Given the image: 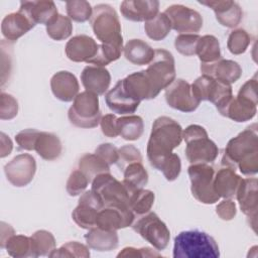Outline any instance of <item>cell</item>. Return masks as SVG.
<instances>
[{
    "mask_svg": "<svg viewBox=\"0 0 258 258\" xmlns=\"http://www.w3.org/2000/svg\"><path fill=\"white\" fill-rule=\"evenodd\" d=\"M222 163L239 170L244 175L258 172V134L257 124L247 127L226 145Z\"/></svg>",
    "mask_w": 258,
    "mask_h": 258,
    "instance_id": "1",
    "label": "cell"
},
{
    "mask_svg": "<svg viewBox=\"0 0 258 258\" xmlns=\"http://www.w3.org/2000/svg\"><path fill=\"white\" fill-rule=\"evenodd\" d=\"M180 124L167 116L155 119L152 124L150 137L147 143V158L152 167L160 170L165 160L173 153L172 150L182 141Z\"/></svg>",
    "mask_w": 258,
    "mask_h": 258,
    "instance_id": "2",
    "label": "cell"
},
{
    "mask_svg": "<svg viewBox=\"0 0 258 258\" xmlns=\"http://www.w3.org/2000/svg\"><path fill=\"white\" fill-rule=\"evenodd\" d=\"M219 256L216 240L206 232L182 231L174 238V258H218Z\"/></svg>",
    "mask_w": 258,
    "mask_h": 258,
    "instance_id": "3",
    "label": "cell"
},
{
    "mask_svg": "<svg viewBox=\"0 0 258 258\" xmlns=\"http://www.w3.org/2000/svg\"><path fill=\"white\" fill-rule=\"evenodd\" d=\"M182 139L186 143L185 155L190 164L211 163L217 158L218 146L209 138L203 126L197 124L187 126L182 131Z\"/></svg>",
    "mask_w": 258,
    "mask_h": 258,
    "instance_id": "4",
    "label": "cell"
},
{
    "mask_svg": "<svg viewBox=\"0 0 258 258\" xmlns=\"http://www.w3.org/2000/svg\"><path fill=\"white\" fill-rule=\"evenodd\" d=\"M93 32L103 44L123 46L121 24L115 9L108 4H98L90 18Z\"/></svg>",
    "mask_w": 258,
    "mask_h": 258,
    "instance_id": "5",
    "label": "cell"
},
{
    "mask_svg": "<svg viewBox=\"0 0 258 258\" xmlns=\"http://www.w3.org/2000/svg\"><path fill=\"white\" fill-rule=\"evenodd\" d=\"M70 122L79 128H95L100 124L102 114L98 95L84 91L78 94L68 112Z\"/></svg>",
    "mask_w": 258,
    "mask_h": 258,
    "instance_id": "6",
    "label": "cell"
},
{
    "mask_svg": "<svg viewBox=\"0 0 258 258\" xmlns=\"http://www.w3.org/2000/svg\"><path fill=\"white\" fill-rule=\"evenodd\" d=\"M192 197L203 204H215L220 200L214 188L215 170L208 163H194L187 168Z\"/></svg>",
    "mask_w": 258,
    "mask_h": 258,
    "instance_id": "7",
    "label": "cell"
},
{
    "mask_svg": "<svg viewBox=\"0 0 258 258\" xmlns=\"http://www.w3.org/2000/svg\"><path fill=\"white\" fill-rule=\"evenodd\" d=\"M133 230L150 243L157 251L164 250L170 239V232L154 212L140 216L132 224Z\"/></svg>",
    "mask_w": 258,
    "mask_h": 258,
    "instance_id": "8",
    "label": "cell"
},
{
    "mask_svg": "<svg viewBox=\"0 0 258 258\" xmlns=\"http://www.w3.org/2000/svg\"><path fill=\"white\" fill-rule=\"evenodd\" d=\"M155 90L160 93L175 80V62L173 55L166 49H155L152 60L145 70Z\"/></svg>",
    "mask_w": 258,
    "mask_h": 258,
    "instance_id": "9",
    "label": "cell"
},
{
    "mask_svg": "<svg viewBox=\"0 0 258 258\" xmlns=\"http://www.w3.org/2000/svg\"><path fill=\"white\" fill-rule=\"evenodd\" d=\"M105 206L126 205L129 202V192L124 183L116 179L110 172L97 175L92 180L91 188Z\"/></svg>",
    "mask_w": 258,
    "mask_h": 258,
    "instance_id": "10",
    "label": "cell"
},
{
    "mask_svg": "<svg viewBox=\"0 0 258 258\" xmlns=\"http://www.w3.org/2000/svg\"><path fill=\"white\" fill-rule=\"evenodd\" d=\"M164 13L169 18L171 28L180 34H197L203 27V17L195 9L181 4L168 6Z\"/></svg>",
    "mask_w": 258,
    "mask_h": 258,
    "instance_id": "11",
    "label": "cell"
},
{
    "mask_svg": "<svg viewBox=\"0 0 258 258\" xmlns=\"http://www.w3.org/2000/svg\"><path fill=\"white\" fill-rule=\"evenodd\" d=\"M165 101L167 105L184 113L194 112L200 105L191 90V85L185 80L176 79L165 89Z\"/></svg>",
    "mask_w": 258,
    "mask_h": 258,
    "instance_id": "12",
    "label": "cell"
},
{
    "mask_svg": "<svg viewBox=\"0 0 258 258\" xmlns=\"http://www.w3.org/2000/svg\"><path fill=\"white\" fill-rule=\"evenodd\" d=\"M4 172L12 185L16 187L26 186L32 181L36 172V161L28 153L16 155L5 164Z\"/></svg>",
    "mask_w": 258,
    "mask_h": 258,
    "instance_id": "13",
    "label": "cell"
},
{
    "mask_svg": "<svg viewBox=\"0 0 258 258\" xmlns=\"http://www.w3.org/2000/svg\"><path fill=\"white\" fill-rule=\"evenodd\" d=\"M103 208L102 200L90 189L81 195L78 206L72 213V218L79 227L90 230L96 226L98 213Z\"/></svg>",
    "mask_w": 258,
    "mask_h": 258,
    "instance_id": "14",
    "label": "cell"
},
{
    "mask_svg": "<svg viewBox=\"0 0 258 258\" xmlns=\"http://www.w3.org/2000/svg\"><path fill=\"white\" fill-rule=\"evenodd\" d=\"M135 220L134 213L126 205L105 206L97 216L96 226L105 230H114L132 226Z\"/></svg>",
    "mask_w": 258,
    "mask_h": 258,
    "instance_id": "15",
    "label": "cell"
},
{
    "mask_svg": "<svg viewBox=\"0 0 258 258\" xmlns=\"http://www.w3.org/2000/svg\"><path fill=\"white\" fill-rule=\"evenodd\" d=\"M99 44L94 38L86 34L73 36L66 44L64 51L69 59L75 62L90 63L97 55Z\"/></svg>",
    "mask_w": 258,
    "mask_h": 258,
    "instance_id": "16",
    "label": "cell"
},
{
    "mask_svg": "<svg viewBox=\"0 0 258 258\" xmlns=\"http://www.w3.org/2000/svg\"><path fill=\"white\" fill-rule=\"evenodd\" d=\"M122 81L127 94L139 102L154 99L159 94L149 80L145 70L132 73L125 79H122Z\"/></svg>",
    "mask_w": 258,
    "mask_h": 258,
    "instance_id": "17",
    "label": "cell"
},
{
    "mask_svg": "<svg viewBox=\"0 0 258 258\" xmlns=\"http://www.w3.org/2000/svg\"><path fill=\"white\" fill-rule=\"evenodd\" d=\"M200 4L210 7L216 14L218 22L228 28L238 26L243 17V11L240 5L231 0L216 1H199Z\"/></svg>",
    "mask_w": 258,
    "mask_h": 258,
    "instance_id": "18",
    "label": "cell"
},
{
    "mask_svg": "<svg viewBox=\"0 0 258 258\" xmlns=\"http://www.w3.org/2000/svg\"><path fill=\"white\" fill-rule=\"evenodd\" d=\"M258 181L255 177L242 178L240 185L236 192V198L239 203L241 211L253 220L256 225L257 209H258Z\"/></svg>",
    "mask_w": 258,
    "mask_h": 258,
    "instance_id": "19",
    "label": "cell"
},
{
    "mask_svg": "<svg viewBox=\"0 0 258 258\" xmlns=\"http://www.w3.org/2000/svg\"><path fill=\"white\" fill-rule=\"evenodd\" d=\"M159 2L156 0H125L120 5L124 18L131 21H148L159 12Z\"/></svg>",
    "mask_w": 258,
    "mask_h": 258,
    "instance_id": "20",
    "label": "cell"
},
{
    "mask_svg": "<svg viewBox=\"0 0 258 258\" xmlns=\"http://www.w3.org/2000/svg\"><path fill=\"white\" fill-rule=\"evenodd\" d=\"M18 10L23 12L35 25L40 23L46 26L58 15L54 2L50 0L21 1Z\"/></svg>",
    "mask_w": 258,
    "mask_h": 258,
    "instance_id": "21",
    "label": "cell"
},
{
    "mask_svg": "<svg viewBox=\"0 0 258 258\" xmlns=\"http://www.w3.org/2000/svg\"><path fill=\"white\" fill-rule=\"evenodd\" d=\"M201 72L203 75L210 76L218 81L232 85L237 82L241 75L242 69L237 61L221 58L210 63H201Z\"/></svg>",
    "mask_w": 258,
    "mask_h": 258,
    "instance_id": "22",
    "label": "cell"
},
{
    "mask_svg": "<svg viewBox=\"0 0 258 258\" xmlns=\"http://www.w3.org/2000/svg\"><path fill=\"white\" fill-rule=\"evenodd\" d=\"M50 89L56 99L62 102H71L78 96L80 85L73 73L60 71L51 77Z\"/></svg>",
    "mask_w": 258,
    "mask_h": 258,
    "instance_id": "23",
    "label": "cell"
},
{
    "mask_svg": "<svg viewBox=\"0 0 258 258\" xmlns=\"http://www.w3.org/2000/svg\"><path fill=\"white\" fill-rule=\"evenodd\" d=\"M105 101L111 111L120 115L134 113L140 104L139 101L134 100L127 94L122 80H119L106 94Z\"/></svg>",
    "mask_w": 258,
    "mask_h": 258,
    "instance_id": "24",
    "label": "cell"
},
{
    "mask_svg": "<svg viewBox=\"0 0 258 258\" xmlns=\"http://www.w3.org/2000/svg\"><path fill=\"white\" fill-rule=\"evenodd\" d=\"M81 81L86 91L96 95H104L109 89L111 75L105 67L87 66L81 74Z\"/></svg>",
    "mask_w": 258,
    "mask_h": 258,
    "instance_id": "25",
    "label": "cell"
},
{
    "mask_svg": "<svg viewBox=\"0 0 258 258\" xmlns=\"http://www.w3.org/2000/svg\"><path fill=\"white\" fill-rule=\"evenodd\" d=\"M35 26L28 17L18 10L6 15L1 23V32L8 41H15Z\"/></svg>",
    "mask_w": 258,
    "mask_h": 258,
    "instance_id": "26",
    "label": "cell"
},
{
    "mask_svg": "<svg viewBox=\"0 0 258 258\" xmlns=\"http://www.w3.org/2000/svg\"><path fill=\"white\" fill-rule=\"evenodd\" d=\"M257 112V101L238 94L233 97L227 106L223 116L235 122H246L251 120Z\"/></svg>",
    "mask_w": 258,
    "mask_h": 258,
    "instance_id": "27",
    "label": "cell"
},
{
    "mask_svg": "<svg viewBox=\"0 0 258 258\" xmlns=\"http://www.w3.org/2000/svg\"><path fill=\"white\" fill-rule=\"evenodd\" d=\"M242 177L229 166L220 168L214 176V188L220 198L231 199L236 196Z\"/></svg>",
    "mask_w": 258,
    "mask_h": 258,
    "instance_id": "28",
    "label": "cell"
},
{
    "mask_svg": "<svg viewBox=\"0 0 258 258\" xmlns=\"http://www.w3.org/2000/svg\"><path fill=\"white\" fill-rule=\"evenodd\" d=\"M85 240L89 248L96 251H112L118 247L119 238L114 230H105L95 226L85 235Z\"/></svg>",
    "mask_w": 258,
    "mask_h": 258,
    "instance_id": "29",
    "label": "cell"
},
{
    "mask_svg": "<svg viewBox=\"0 0 258 258\" xmlns=\"http://www.w3.org/2000/svg\"><path fill=\"white\" fill-rule=\"evenodd\" d=\"M125 58L133 64L144 66L148 64L153 56L155 50L145 41L141 39H130L123 47Z\"/></svg>",
    "mask_w": 258,
    "mask_h": 258,
    "instance_id": "30",
    "label": "cell"
},
{
    "mask_svg": "<svg viewBox=\"0 0 258 258\" xmlns=\"http://www.w3.org/2000/svg\"><path fill=\"white\" fill-rule=\"evenodd\" d=\"M34 150L44 160H55L57 159L62 151V145L57 135L50 132L40 131Z\"/></svg>",
    "mask_w": 258,
    "mask_h": 258,
    "instance_id": "31",
    "label": "cell"
},
{
    "mask_svg": "<svg viewBox=\"0 0 258 258\" xmlns=\"http://www.w3.org/2000/svg\"><path fill=\"white\" fill-rule=\"evenodd\" d=\"M123 183L127 188L129 196L135 190L141 189L148 182V172L140 162L129 164L124 170Z\"/></svg>",
    "mask_w": 258,
    "mask_h": 258,
    "instance_id": "32",
    "label": "cell"
},
{
    "mask_svg": "<svg viewBox=\"0 0 258 258\" xmlns=\"http://www.w3.org/2000/svg\"><path fill=\"white\" fill-rule=\"evenodd\" d=\"M196 54L199 56L201 63H210L222 58L220 42L214 35L201 36L196 49Z\"/></svg>",
    "mask_w": 258,
    "mask_h": 258,
    "instance_id": "33",
    "label": "cell"
},
{
    "mask_svg": "<svg viewBox=\"0 0 258 258\" xmlns=\"http://www.w3.org/2000/svg\"><path fill=\"white\" fill-rule=\"evenodd\" d=\"M119 135L128 141L138 140L144 131L143 119L137 115H129L117 120Z\"/></svg>",
    "mask_w": 258,
    "mask_h": 258,
    "instance_id": "34",
    "label": "cell"
},
{
    "mask_svg": "<svg viewBox=\"0 0 258 258\" xmlns=\"http://www.w3.org/2000/svg\"><path fill=\"white\" fill-rule=\"evenodd\" d=\"M5 249L8 254L15 258L37 257L33 248L31 237L24 235H13L6 242Z\"/></svg>",
    "mask_w": 258,
    "mask_h": 258,
    "instance_id": "35",
    "label": "cell"
},
{
    "mask_svg": "<svg viewBox=\"0 0 258 258\" xmlns=\"http://www.w3.org/2000/svg\"><path fill=\"white\" fill-rule=\"evenodd\" d=\"M79 169L92 182L97 175L110 172V165L107 164L96 153H86L79 160Z\"/></svg>",
    "mask_w": 258,
    "mask_h": 258,
    "instance_id": "36",
    "label": "cell"
},
{
    "mask_svg": "<svg viewBox=\"0 0 258 258\" xmlns=\"http://www.w3.org/2000/svg\"><path fill=\"white\" fill-rule=\"evenodd\" d=\"M144 29L149 38L155 41L164 39L171 29L169 18L164 12L158 13L154 18L148 20L144 24Z\"/></svg>",
    "mask_w": 258,
    "mask_h": 258,
    "instance_id": "37",
    "label": "cell"
},
{
    "mask_svg": "<svg viewBox=\"0 0 258 258\" xmlns=\"http://www.w3.org/2000/svg\"><path fill=\"white\" fill-rule=\"evenodd\" d=\"M154 192L149 189H138L129 196L128 206L136 216H142L150 212L154 204Z\"/></svg>",
    "mask_w": 258,
    "mask_h": 258,
    "instance_id": "38",
    "label": "cell"
},
{
    "mask_svg": "<svg viewBox=\"0 0 258 258\" xmlns=\"http://www.w3.org/2000/svg\"><path fill=\"white\" fill-rule=\"evenodd\" d=\"M73 32L72 19L69 16L58 14L51 22L46 25V33L53 40H64Z\"/></svg>",
    "mask_w": 258,
    "mask_h": 258,
    "instance_id": "39",
    "label": "cell"
},
{
    "mask_svg": "<svg viewBox=\"0 0 258 258\" xmlns=\"http://www.w3.org/2000/svg\"><path fill=\"white\" fill-rule=\"evenodd\" d=\"M30 237L37 257L49 255L55 249V239L53 235L46 230H38Z\"/></svg>",
    "mask_w": 258,
    "mask_h": 258,
    "instance_id": "40",
    "label": "cell"
},
{
    "mask_svg": "<svg viewBox=\"0 0 258 258\" xmlns=\"http://www.w3.org/2000/svg\"><path fill=\"white\" fill-rule=\"evenodd\" d=\"M250 42L251 36L249 35V33L245 29L239 28L231 31V33L229 34L227 47L232 54L238 55L244 53L247 50Z\"/></svg>",
    "mask_w": 258,
    "mask_h": 258,
    "instance_id": "41",
    "label": "cell"
},
{
    "mask_svg": "<svg viewBox=\"0 0 258 258\" xmlns=\"http://www.w3.org/2000/svg\"><path fill=\"white\" fill-rule=\"evenodd\" d=\"M66 7L69 17L77 22H85L87 20H90L93 14V8L88 1H68L66 3Z\"/></svg>",
    "mask_w": 258,
    "mask_h": 258,
    "instance_id": "42",
    "label": "cell"
},
{
    "mask_svg": "<svg viewBox=\"0 0 258 258\" xmlns=\"http://www.w3.org/2000/svg\"><path fill=\"white\" fill-rule=\"evenodd\" d=\"M49 257H90L89 248L77 241H71L61 245L58 249H54L49 255Z\"/></svg>",
    "mask_w": 258,
    "mask_h": 258,
    "instance_id": "43",
    "label": "cell"
},
{
    "mask_svg": "<svg viewBox=\"0 0 258 258\" xmlns=\"http://www.w3.org/2000/svg\"><path fill=\"white\" fill-rule=\"evenodd\" d=\"M135 162L142 163V155L139 149L132 144H127L118 148V160L116 164L120 170L123 171L129 164Z\"/></svg>",
    "mask_w": 258,
    "mask_h": 258,
    "instance_id": "44",
    "label": "cell"
},
{
    "mask_svg": "<svg viewBox=\"0 0 258 258\" xmlns=\"http://www.w3.org/2000/svg\"><path fill=\"white\" fill-rule=\"evenodd\" d=\"M90 182L89 178L80 169H75L71 172L68 178L66 185L67 192L71 197L79 196L85 191Z\"/></svg>",
    "mask_w": 258,
    "mask_h": 258,
    "instance_id": "45",
    "label": "cell"
},
{
    "mask_svg": "<svg viewBox=\"0 0 258 258\" xmlns=\"http://www.w3.org/2000/svg\"><path fill=\"white\" fill-rule=\"evenodd\" d=\"M200 37L199 34H179L174 40L175 49L185 56L195 55Z\"/></svg>",
    "mask_w": 258,
    "mask_h": 258,
    "instance_id": "46",
    "label": "cell"
},
{
    "mask_svg": "<svg viewBox=\"0 0 258 258\" xmlns=\"http://www.w3.org/2000/svg\"><path fill=\"white\" fill-rule=\"evenodd\" d=\"M18 113V102L10 94L1 93L0 96V119L11 120Z\"/></svg>",
    "mask_w": 258,
    "mask_h": 258,
    "instance_id": "47",
    "label": "cell"
},
{
    "mask_svg": "<svg viewBox=\"0 0 258 258\" xmlns=\"http://www.w3.org/2000/svg\"><path fill=\"white\" fill-rule=\"evenodd\" d=\"M159 171L163 173L166 180L168 181L175 180L181 171V162H180L179 156L175 153H172L162 164Z\"/></svg>",
    "mask_w": 258,
    "mask_h": 258,
    "instance_id": "48",
    "label": "cell"
},
{
    "mask_svg": "<svg viewBox=\"0 0 258 258\" xmlns=\"http://www.w3.org/2000/svg\"><path fill=\"white\" fill-rule=\"evenodd\" d=\"M40 131L32 128L24 129L15 135V141L19 149L34 150L35 143Z\"/></svg>",
    "mask_w": 258,
    "mask_h": 258,
    "instance_id": "49",
    "label": "cell"
},
{
    "mask_svg": "<svg viewBox=\"0 0 258 258\" xmlns=\"http://www.w3.org/2000/svg\"><path fill=\"white\" fill-rule=\"evenodd\" d=\"M95 153L109 165L116 164L118 160V148L111 143L100 144L96 148Z\"/></svg>",
    "mask_w": 258,
    "mask_h": 258,
    "instance_id": "50",
    "label": "cell"
},
{
    "mask_svg": "<svg viewBox=\"0 0 258 258\" xmlns=\"http://www.w3.org/2000/svg\"><path fill=\"white\" fill-rule=\"evenodd\" d=\"M118 118L114 114H107L102 116L100 121V126L102 133L110 138H115L119 135L118 126H117Z\"/></svg>",
    "mask_w": 258,
    "mask_h": 258,
    "instance_id": "51",
    "label": "cell"
},
{
    "mask_svg": "<svg viewBox=\"0 0 258 258\" xmlns=\"http://www.w3.org/2000/svg\"><path fill=\"white\" fill-rule=\"evenodd\" d=\"M217 215L224 221H231L235 218L237 210L236 204L230 199H225L216 207Z\"/></svg>",
    "mask_w": 258,
    "mask_h": 258,
    "instance_id": "52",
    "label": "cell"
},
{
    "mask_svg": "<svg viewBox=\"0 0 258 258\" xmlns=\"http://www.w3.org/2000/svg\"><path fill=\"white\" fill-rule=\"evenodd\" d=\"M117 257H160V254L148 247H125L121 252L118 253Z\"/></svg>",
    "mask_w": 258,
    "mask_h": 258,
    "instance_id": "53",
    "label": "cell"
},
{
    "mask_svg": "<svg viewBox=\"0 0 258 258\" xmlns=\"http://www.w3.org/2000/svg\"><path fill=\"white\" fill-rule=\"evenodd\" d=\"M1 136V146H0V157L4 158L9 155L13 149V143L11 139L3 132L0 133Z\"/></svg>",
    "mask_w": 258,
    "mask_h": 258,
    "instance_id": "54",
    "label": "cell"
},
{
    "mask_svg": "<svg viewBox=\"0 0 258 258\" xmlns=\"http://www.w3.org/2000/svg\"><path fill=\"white\" fill-rule=\"evenodd\" d=\"M14 234H15L14 229H13L10 225H8V224H6V223H4V222L1 223V240H0V247H1L2 249L5 248L6 242H7L8 239H9L11 236H13Z\"/></svg>",
    "mask_w": 258,
    "mask_h": 258,
    "instance_id": "55",
    "label": "cell"
}]
</instances>
